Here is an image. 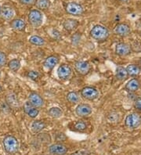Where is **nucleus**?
Segmentation results:
<instances>
[{
    "mask_svg": "<svg viewBox=\"0 0 141 155\" xmlns=\"http://www.w3.org/2000/svg\"><path fill=\"white\" fill-rule=\"evenodd\" d=\"M90 35L98 42L106 41L109 37V31L107 27L102 25H95L90 31Z\"/></svg>",
    "mask_w": 141,
    "mask_h": 155,
    "instance_id": "f257e3e1",
    "label": "nucleus"
},
{
    "mask_svg": "<svg viewBox=\"0 0 141 155\" xmlns=\"http://www.w3.org/2000/svg\"><path fill=\"white\" fill-rule=\"evenodd\" d=\"M2 145L6 153L9 154H14L17 153L19 149L18 140L13 136H7L4 138L2 140Z\"/></svg>",
    "mask_w": 141,
    "mask_h": 155,
    "instance_id": "f03ea898",
    "label": "nucleus"
},
{
    "mask_svg": "<svg viewBox=\"0 0 141 155\" xmlns=\"http://www.w3.org/2000/svg\"><path fill=\"white\" fill-rule=\"evenodd\" d=\"M28 21L31 25L34 27L41 26L43 21V16L39 10H31L28 14Z\"/></svg>",
    "mask_w": 141,
    "mask_h": 155,
    "instance_id": "7ed1b4c3",
    "label": "nucleus"
},
{
    "mask_svg": "<svg viewBox=\"0 0 141 155\" xmlns=\"http://www.w3.org/2000/svg\"><path fill=\"white\" fill-rule=\"evenodd\" d=\"M126 126L131 129H135L141 124V117L137 113H131L128 115L125 120Z\"/></svg>",
    "mask_w": 141,
    "mask_h": 155,
    "instance_id": "20e7f679",
    "label": "nucleus"
},
{
    "mask_svg": "<svg viewBox=\"0 0 141 155\" xmlns=\"http://www.w3.org/2000/svg\"><path fill=\"white\" fill-rule=\"evenodd\" d=\"M81 95L85 100H94L99 96V92L97 89L93 88V87L86 86L82 89Z\"/></svg>",
    "mask_w": 141,
    "mask_h": 155,
    "instance_id": "39448f33",
    "label": "nucleus"
},
{
    "mask_svg": "<svg viewBox=\"0 0 141 155\" xmlns=\"http://www.w3.org/2000/svg\"><path fill=\"white\" fill-rule=\"evenodd\" d=\"M65 10H66V12L67 14L74 16H81L84 13L83 7L81 6L80 4L74 2H68L66 6Z\"/></svg>",
    "mask_w": 141,
    "mask_h": 155,
    "instance_id": "423d86ee",
    "label": "nucleus"
},
{
    "mask_svg": "<svg viewBox=\"0 0 141 155\" xmlns=\"http://www.w3.org/2000/svg\"><path fill=\"white\" fill-rule=\"evenodd\" d=\"M74 68L78 74L80 75L85 76L90 73L91 70L90 64L86 61H78L74 64Z\"/></svg>",
    "mask_w": 141,
    "mask_h": 155,
    "instance_id": "0eeeda50",
    "label": "nucleus"
},
{
    "mask_svg": "<svg viewBox=\"0 0 141 155\" xmlns=\"http://www.w3.org/2000/svg\"><path fill=\"white\" fill-rule=\"evenodd\" d=\"M49 152L53 155H65L67 153V148L64 144L57 143L50 146Z\"/></svg>",
    "mask_w": 141,
    "mask_h": 155,
    "instance_id": "6e6552de",
    "label": "nucleus"
},
{
    "mask_svg": "<svg viewBox=\"0 0 141 155\" xmlns=\"http://www.w3.org/2000/svg\"><path fill=\"white\" fill-rule=\"evenodd\" d=\"M28 100L31 104L35 108H40L44 105L43 99L37 92H31L28 96Z\"/></svg>",
    "mask_w": 141,
    "mask_h": 155,
    "instance_id": "1a4fd4ad",
    "label": "nucleus"
},
{
    "mask_svg": "<svg viewBox=\"0 0 141 155\" xmlns=\"http://www.w3.org/2000/svg\"><path fill=\"white\" fill-rule=\"evenodd\" d=\"M71 75V68L67 64H61L57 69V76L61 80H66Z\"/></svg>",
    "mask_w": 141,
    "mask_h": 155,
    "instance_id": "9d476101",
    "label": "nucleus"
},
{
    "mask_svg": "<svg viewBox=\"0 0 141 155\" xmlns=\"http://www.w3.org/2000/svg\"><path fill=\"white\" fill-rule=\"evenodd\" d=\"M75 113L78 117H87L92 114V107L86 103H80L76 107Z\"/></svg>",
    "mask_w": 141,
    "mask_h": 155,
    "instance_id": "9b49d317",
    "label": "nucleus"
},
{
    "mask_svg": "<svg viewBox=\"0 0 141 155\" xmlns=\"http://www.w3.org/2000/svg\"><path fill=\"white\" fill-rule=\"evenodd\" d=\"M132 50L131 47L126 43L124 42H120L116 45L115 47V53L120 57H126L131 53Z\"/></svg>",
    "mask_w": 141,
    "mask_h": 155,
    "instance_id": "f8f14e48",
    "label": "nucleus"
},
{
    "mask_svg": "<svg viewBox=\"0 0 141 155\" xmlns=\"http://www.w3.org/2000/svg\"><path fill=\"white\" fill-rule=\"evenodd\" d=\"M114 32L116 33L118 35L121 37H126L131 32L130 26L126 24L120 23L115 26L114 27Z\"/></svg>",
    "mask_w": 141,
    "mask_h": 155,
    "instance_id": "ddd939ff",
    "label": "nucleus"
},
{
    "mask_svg": "<svg viewBox=\"0 0 141 155\" xmlns=\"http://www.w3.org/2000/svg\"><path fill=\"white\" fill-rule=\"evenodd\" d=\"M1 17L6 21H11L14 17V10L10 6L6 5L3 6L1 9V13H0Z\"/></svg>",
    "mask_w": 141,
    "mask_h": 155,
    "instance_id": "4468645a",
    "label": "nucleus"
},
{
    "mask_svg": "<svg viewBox=\"0 0 141 155\" xmlns=\"http://www.w3.org/2000/svg\"><path fill=\"white\" fill-rule=\"evenodd\" d=\"M78 25H79V22L73 18H67L64 21L63 23L64 28L68 31H74L78 27Z\"/></svg>",
    "mask_w": 141,
    "mask_h": 155,
    "instance_id": "2eb2a0df",
    "label": "nucleus"
},
{
    "mask_svg": "<svg viewBox=\"0 0 141 155\" xmlns=\"http://www.w3.org/2000/svg\"><path fill=\"white\" fill-rule=\"evenodd\" d=\"M139 86H140V83H139V80L136 79H132L131 80L129 81L127 84L125 86L126 91L130 92H135L139 89Z\"/></svg>",
    "mask_w": 141,
    "mask_h": 155,
    "instance_id": "dca6fc26",
    "label": "nucleus"
},
{
    "mask_svg": "<svg viewBox=\"0 0 141 155\" xmlns=\"http://www.w3.org/2000/svg\"><path fill=\"white\" fill-rule=\"evenodd\" d=\"M59 63V57L57 56L52 55L48 57L45 61H44V66L49 70H52L56 65H57V63Z\"/></svg>",
    "mask_w": 141,
    "mask_h": 155,
    "instance_id": "f3484780",
    "label": "nucleus"
},
{
    "mask_svg": "<svg viewBox=\"0 0 141 155\" xmlns=\"http://www.w3.org/2000/svg\"><path fill=\"white\" fill-rule=\"evenodd\" d=\"M10 26L14 30L17 31H24L26 27V23L25 21L22 19H14L11 21Z\"/></svg>",
    "mask_w": 141,
    "mask_h": 155,
    "instance_id": "a211bd4d",
    "label": "nucleus"
},
{
    "mask_svg": "<svg viewBox=\"0 0 141 155\" xmlns=\"http://www.w3.org/2000/svg\"><path fill=\"white\" fill-rule=\"evenodd\" d=\"M126 69L129 76L136 77L141 72V68L139 67V65H136V64H130Z\"/></svg>",
    "mask_w": 141,
    "mask_h": 155,
    "instance_id": "6ab92c4d",
    "label": "nucleus"
},
{
    "mask_svg": "<svg viewBox=\"0 0 141 155\" xmlns=\"http://www.w3.org/2000/svg\"><path fill=\"white\" fill-rule=\"evenodd\" d=\"M46 124L44 121H42L37 120L33 121V123L31 124V131H32L34 133H37V132H39L46 128Z\"/></svg>",
    "mask_w": 141,
    "mask_h": 155,
    "instance_id": "aec40b11",
    "label": "nucleus"
},
{
    "mask_svg": "<svg viewBox=\"0 0 141 155\" xmlns=\"http://www.w3.org/2000/svg\"><path fill=\"white\" fill-rule=\"evenodd\" d=\"M6 103L10 107H13V108H17L19 107V101H18L17 96L14 93L9 94L6 96Z\"/></svg>",
    "mask_w": 141,
    "mask_h": 155,
    "instance_id": "412c9836",
    "label": "nucleus"
},
{
    "mask_svg": "<svg viewBox=\"0 0 141 155\" xmlns=\"http://www.w3.org/2000/svg\"><path fill=\"white\" fill-rule=\"evenodd\" d=\"M116 79L119 81H124L128 78L129 75H128L127 71L124 67H118L116 70V74H115Z\"/></svg>",
    "mask_w": 141,
    "mask_h": 155,
    "instance_id": "4be33fe9",
    "label": "nucleus"
},
{
    "mask_svg": "<svg viewBox=\"0 0 141 155\" xmlns=\"http://www.w3.org/2000/svg\"><path fill=\"white\" fill-rule=\"evenodd\" d=\"M34 4L39 10H46L50 8L51 2H50V0H36V2Z\"/></svg>",
    "mask_w": 141,
    "mask_h": 155,
    "instance_id": "5701e85b",
    "label": "nucleus"
},
{
    "mask_svg": "<svg viewBox=\"0 0 141 155\" xmlns=\"http://www.w3.org/2000/svg\"><path fill=\"white\" fill-rule=\"evenodd\" d=\"M48 114L50 115V117L54 118H58L61 117L62 115H63V111L61 108L59 107H52L48 111Z\"/></svg>",
    "mask_w": 141,
    "mask_h": 155,
    "instance_id": "b1692460",
    "label": "nucleus"
},
{
    "mask_svg": "<svg viewBox=\"0 0 141 155\" xmlns=\"http://www.w3.org/2000/svg\"><path fill=\"white\" fill-rule=\"evenodd\" d=\"M29 42H30V43L35 45V46H43L45 44V40L42 38H41L40 36H38V35L31 36L30 38H29Z\"/></svg>",
    "mask_w": 141,
    "mask_h": 155,
    "instance_id": "393cba45",
    "label": "nucleus"
},
{
    "mask_svg": "<svg viewBox=\"0 0 141 155\" xmlns=\"http://www.w3.org/2000/svg\"><path fill=\"white\" fill-rule=\"evenodd\" d=\"M8 67L12 71H17L21 67V62L18 59H14L8 63Z\"/></svg>",
    "mask_w": 141,
    "mask_h": 155,
    "instance_id": "a878e982",
    "label": "nucleus"
},
{
    "mask_svg": "<svg viewBox=\"0 0 141 155\" xmlns=\"http://www.w3.org/2000/svg\"><path fill=\"white\" fill-rule=\"evenodd\" d=\"M67 100L71 103H76L79 102V96L75 92H70L67 95Z\"/></svg>",
    "mask_w": 141,
    "mask_h": 155,
    "instance_id": "bb28decb",
    "label": "nucleus"
},
{
    "mask_svg": "<svg viewBox=\"0 0 141 155\" xmlns=\"http://www.w3.org/2000/svg\"><path fill=\"white\" fill-rule=\"evenodd\" d=\"M86 128H87V124L83 121H78L74 124V128L80 132L84 131L85 129H86Z\"/></svg>",
    "mask_w": 141,
    "mask_h": 155,
    "instance_id": "cd10ccee",
    "label": "nucleus"
},
{
    "mask_svg": "<svg viewBox=\"0 0 141 155\" xmlns=\"http://www.w3.org/2000/svg\"><path fill=\"white\" fill-rule=\"evenodd\" d=\"M27 76L28 77V78H30L31 80L36 81V80H38V78H39V74H38L37 71H28V72Z\"/></svg>",
    "mask_w": 141,
    "mask_h": 155,
    "instance_id": "c85d7f7f",
    "label": "nucleus"
},
{
    "mask_svg": "<svg viewBox=\"0 0 141 155\" xmlns=\"http://www.w3.org/2000/svg\"><path fill=\"white\" fill-rule=\"evenodd\" d=\"M38 113H39V111H38V108L33 107L32 109L28 113V115L30 118H36L37 116H38Z\"/></svg>",
    "mask_w": 141,
    "mask_h": 155,
    "instance_id": "c756f323",
    "label": "nucleus"
},
{
    "mask_svg": "<svg viewBox=\"0 0 141 155\" xmlns=\"http://www.w3.org/2000/svg\"><path fill=\"white\" fill-rule=\"evenodd\" d=\"M6 60H7V59H6V54L0 51V67H3L6 64Z\"/></svg>",
    "mask_w": 141,
    "mask_h": 155,
    "instance_id": "7c9ffc66",
    "label": "nucleus"
},
{
    "mask_svg": "<svg viewBox=\"0 0 141 155\" xmlns=\"http://www.w3.org/2000/svg\"><path fill=\"white\" fill-rule=\"evenodd\" d=\"M33 106L31 105V104L30 103V102L29 101H28V102H26V103H25V104H24V111H25V114H27L28 115V113L29 111H31V110L33 108Z\"/></svg>",
    "mask_w": 141,
    "mask_h": 155,
    "instance_id": "2f4dec72",
    "label": "nucleus"
},
{
    "mask_svg": "<svg viewBox=\"0 0 141 155\" xmlns=\"http://www.w3.org/2000/svg\"><path fill=\"white\" fill-rule=\"evenodd\" d=\"M19 2L23 5H26V6H31L33 4L35 3L36 0H19Z\"/></svg>",
    "mask_w": 141,
    "mask_h": 155,
    "instance_id": "473e14b6",
    "label": "nucleus"
},
{
    "mask_svg": "<svg viewBox=\"0 0 141 155\" xmlns=\"http://www.w3.org/2000/svg\"><path fill=\"white\" fill-rule=\"evenodd\" d=\"M134 106H135V107L138 110V111H141V97L137 98V99L136 100Z\"/></svg>",
    "mask_w": 141,
    "mask_h": 155,
    "instance_id": "72a5a7b5",
    "label": "nucleus"
},
{
    "mask_svg": "<svg viewBox=\"0 0 141 155\" xmlns=\"http://www.w3.org/2000/svg\"><path fill=\"white\" fill-rule=\"evenodd\" d=\"M70 155H81L80 153H78V152H76V153H71V154Z\"/></svg>",
    "mask_w": 141,
    "mask_h": 155,
    "instance_id": "f704fd0d",
    "label": "nucleus"
},
{
    "mask_svg": "<svg viewBox=\"0 0 141 155\" xmlns=\"http://www.w3.org/2000/svg\"><path fill=\"white\" fill-rule=\"evenodd\" d=\"M139 67L141 68V59L139 60Z\"/></svg>",
    "mask_w": 141,
    "mask_h": 155,
    "instance_id": "c9c22d12",
    "label": "nucleus"
},
{
    "mask_svg": "<svg viewBox=\"0 0 141 155\" xmlns=\"http://www.w3.org/2000/svg\"><path fill=\"white\" fill-rule=\"evenodd\" d=\"M119 1H121V2H128V1H129V0H119Z\"/></svg>",
    "mask_w": 141,
    "mask_h": 155,
    "instance_id": "e433bc0d",
    "label": "nucleus"
},
{
    "mask_svg": "<svg viewBox=\"0 0 141 155\" xmlns=\"http://www.w3.org/2000/svg\"><path fill=\"white\" fill-rule=\"evenodd\" d=\"M1 9H2V7H1V6H0V13H1Z\"/></svg>",
    "mask_w": 141,
    "mask_h": 155,
    "instance_id": "4c0bfd02",
    "label": "nucleus"
},
{
    "mask_svg": "<svg viewBox=\"0 0 141 155\" xmlns=\"http://www.w3.org/2000/svg\"><path fill=\"white\" fill-rule=\"evenodd\" d=\"M1 75H2V74H1V71H0V78H1Z\"/></svg>",
    "mask_w": 141,
    "mask_h": 155,
    "instance_id": "58836bf2",
    "label": "nucleus"
},
{
    "mask_svg": "<svg viewBox=\"0 0 141 155\" xmlns=\"http://www.w3.org/2000/svg\"><path fill=\"white\" fill-rule=\"evenodd\" d=\"M140 35H141V31H140Z\"/></svg>",
    "mask_w": 141,
    "mask_h": 155,
    "instance_id": "ea45409f",
    "label": "nucleus"
}]
</instances>
